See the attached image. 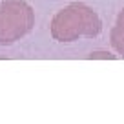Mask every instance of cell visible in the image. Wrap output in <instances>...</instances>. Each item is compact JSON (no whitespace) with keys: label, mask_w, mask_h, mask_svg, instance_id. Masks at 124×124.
Segmentation results:
<instances>
[{"label":"cell","mask_w":124,"mask_h":124,"mask_svg":"<svg viewBox=\"0 0 124 124\" xmlns=\"http://www.w3.org/2000/svg\"><path fill=\"white\" fill-rule=\"evenodd\" d=\"M102 29L101 18L86 4H71L53 18L51 33L60 42H71L78 37H97Z\"/></svg>","instance_id":"1"},{"label":"cell","mask_w":124,"mask_h":124,"mask_svg":"<svg viewBox=\"0 0 124 124\" xmlns=\"http://www.w3.org/2000/svg\"><path fill=\"white\" fill-rule=\"evenodd\" d=\"M33 26L31 8L24 2H8L0 9V42L8 44L26 35Z\"/></svg>","instance_id":"2"},{"label":"cell","mask_w":124,"mask_h":124,"mask_svg":"<svg viewBox=\"0 0 124 124\" xmlns=\"http://www.w3.org/2000/svg\"><path fill=\"white\" fill-rule=\"evenodd\" d=\"M109 44L115 49L117 55L124 58V9L117 15L115 26L111 27V33H109Z\"/></svg>","instance_id":"3"},{"label":"cell","mask_w":124,"mask_h":124,"mask_svg":"<svg viewBox=\"0 0 124 124\" xmlns=\"http://www.w3.org/2000/svg\"><path fill=\"white\" fill-rule=\"evenodd\" d=\"M91 58H115L113 55H109V53H106V51H101V53H91Z\"/></svg>","instance_id":"4"}]
</instances>
